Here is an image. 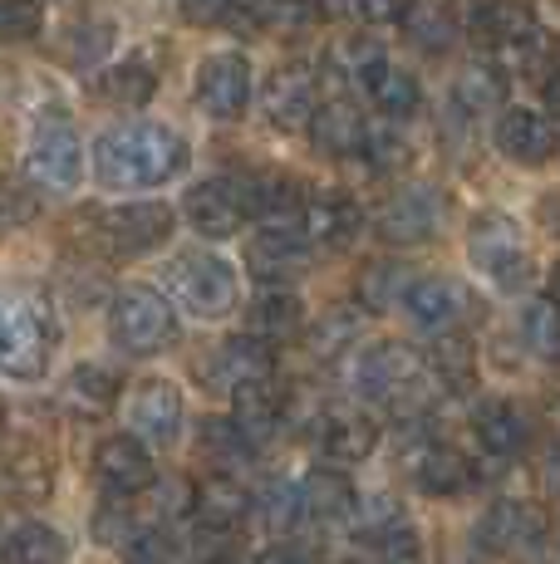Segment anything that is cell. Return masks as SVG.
I'll list each match as a JSON object with an SVG mask.
<instances>
[{
	"mask_svg": "<svg viewBox=\"0 0 560 564\" xmlns=\"http://www.w3.org/2000/svg\"><path fill=\"white\" fill-rule=\"evenodd\" d=\"M192 162V148L177 128L158 123V118H128L99 133L94 143V177L109 192H148L168 187L182 177Z\"/></svg>",
	"mask_w": 560,
	"mask_h": 564,
	"instance_id": "cell-1",
	"label": "cell"
},
{
	"mask_svg": "<svg viewBox=\"0 0 560 564\" xmlns=\"http://www.w3.org/2000/svg\"><path fill=\"white\" fill-rule=\"evenodd\" d=\"M60 344V314L40 290H0V378L40 383Z\"/></svg>",
	"mask_w": 560,
	"mask_h": 564,
	"instance_id": "cell-2",
	"label": "cell"
},
{
	"mask_svg": "<svg viewBox=\"0 0 560 564\" xmlns=\"http://www.w3.org/2000/svg\"><path fill=\"white\" fill-rule=\"evenodd\" d=\"M109 334L123 354L148 359V354H163L177 344V310L158 290L128 285V290H118L109 305Z\"/></svg>",
	"mask_w": 560,
	"mask_h": 564,
	"instance_id": "cell-3",
	"label": "cell"
},
{
	"mask_svg": "<svg viewBox=\"0 0 560 564\" xmlns=\"http://www.w3.org/2000/svg\"><path fill=\"white\" fill-rule=\"evenodd\" d=\"M168 290L177 295V305L187 314H197V319H222V314L236 310L241 280H236V265L226 256L187 251L168 265Z\"/></svg>",
	"mask_w": 560,
	"mask_h": 564,
	"instance_id": "cell-4",
	"label": "cell"
},
{
	"mask_svg": "<svg viewBox=\"0 0 560 564\" xmlns=\"http://www.w3.org/2000/svg\"><path fill=\"white\" fill-rule=\"evenodd\" d=\"M467 256H472V265L502 290H521L526 280H531L526 236L506 212H482L477 221L467 226Z\"/></svg>",
	"mask_w": 560,
	"mask_h": 564,
	"instance_id": "cell-5",
	"label": "cell"
},
{
	"mask_svg": "<svg viewBox=\"0 0 560 564\" xmlns=\"http://www.w3.org/2000/svg\"><path fill=\"white\" fill-rule=\"evenodd\" d=\"M418 383H423V354L408 349L403 339L369 344V349L354 359V388H359V398H369V403H384V408L413 403Z\"/></svg>",
	"mask_w": 560,
	"mask_h": 564,
	"instance_id": "cell-6",
	"label": "cell"
},
{
	"mask_svg": "<svg viewBox=\"0 0 560 564\" xmlns=\"http://www.w3.org/2000/svg\"><path fill=\"white\" fill-rule=\"evenodd\" d=\"M472 40L487 45L492 54H511V59H536V54L551 50V35L541 30L531 6L521 0H482L467 20Z\"/></svg>",
	"mask_w": 560,
	"mask_h": 564,
	"instance_id": "cell-7",
	"label": "cell"
},
{
	"mask_svg": "<svg viewBox=\"0 0 560 564\" xmlns=\"http://www.w3.org/2000/svg\"><path fill=\"white\" fill-rule=\"evenodd\" d=\"M25 177L40 182L50 192H74L84 177V143L74 133V123L64 118H45L30 133V153H25Z\"/></svg>",
	"mask_w": 560,
	"mask_h": 564,
	"instance_id": "cell-8",
	"label": "cell"
},
{
	"mask_svg": "<svg viewBox=\"0 0 560 564\" xmlns=\"http://www.w3.org/2000/svg\"><path fill=\"white\" fill-rule=\"evenodd\" d=\"M172 226H177V216H172L168 202H123V206H109V212L99 216V236L104 246H109L114 256L133 260V256H148L158 251V246L172 236Z\"/></svg>",
	"mask_w": 560,
	"mask_h": 564,
	"instance_id": "cell-9",
	"label": "cell"
},
{
	"mask_svg": "<svg viewBox=\"0 0 560 564\" xmlns=\"http://www.w3.org/2000/svg\"><path fill=\"white\" fill-rule=\"evenodd\" d=\"M443 216L448 206L438 197V187H403L379 206L374 231H379L384 246H423L443 231Z\"/></svg>",
	"mask_w": 560,
	"mask_h": 564,
	"instance_id": "cell-10",
	"label": "cell"
},
{
	"mask_svg": "<svg viewBox=\"0 0 560 564\" xmlns=\"http://www.w3.org/2000/svg\"><path fill=\"white\" fill-rule=\"evenodd\" d=\"M251 104V64L236 50H217L202 59L197 69V108L217 123H231V118L246 113Z\"/></svg>",
	"mask_w": 560,
	"mask_h": 564,
	"instance_id": "cell-11",
	"label": "cell"
},
{
	"mask_svg": "<svg viewBox=\"0 0 560 564\" xmlns=\"http://www.w3.org/2000/svg\"><path fill=\"white\" fill-rule=\"evenodd\" d=\"M266 378H276V349L266 339H256V334L222 339L217 349L207 354V364H202V383H207L212 393H236V388L266 383Z\"/></svg>",
	"mask_w": 560,
	"mask_h": 564,
	"instance_id": "cell-12",
	"label": "cell"
},
{
	"mask_svg": "<svg viewBox=\"0 0 560 564\" xmlns=\"http://www.w3.org/2000/svg\"><path fill=\"white\" fill-rule=\"evenodd\" d=\"M261 108H266V123L280 128V133H305L310 118L320 113L315 69H305V64H280L261 89Z\"/></svg>",
	"mask_w": 560,
	"mask_h": 564,
	"instance_id": "cell-13",
	"label": "cell"
},
{
	"mask_svg": "<svg viewBox=\"0 0 560 564\" xmlns=\"http://www.w3.org/2000/svg\"><path fill=\"white\" fill-rule=\"evenodd\" d=\"M310 251H315V246H310L300 216H286V221H266L261 231L251 236L246 260H251V270H256L261 285H280V280L300 275V265L310 260Z\"/></svg>",
	"mask_w": 560,
	"mask_h": 564,
	"instance_id": "cell-14",
	"label": "cell"
},
{
	"mask_svg": "<svg viewBox=\"0 0 560 564\" xmlns=\"http://www.w3.org/2000/svg\"><path fill=\"white\" fill-rule=\"evenodd\" d=\"M182 212H187L192 231L207 236V241H226V236H236L246 221H251V212H246L236 177H207V182H197V187L187 192V202H182Z\"/></svg>",
	"mask_w": 560,
	"mask_h": 564,
	"instance_id": "cell-15",
	"label": "cell"
},
{
	"mask_svg": "<svg viewBox=\"0 0 560 564\" xmlns=\"http://www.w3.org/2000/svg\"><path fill=\"white\" fill-rule=\"evenodd\" d=\"M492 138H497L502 153L511 158V162H521V167H541V162H551L556 148H560L556 123L541 113V108H526V104L502 108Z\"/></svg>",
	"mask_w": 560,
	"mask_h": 564,
	"instance_id": "cell-16",
	"label": "cell"
},
{
	"mask_svg": "<svg viewBox=\"0 0 560 564\" xmlns=\"http://www.w3.org/2000/svg\"><path fill=\"white\" fill-rule=\"evenodd\" d=\"M128 422L138 427V437H148L153 447H172L182 437V393L168 378H143L128 398Z\"/></svg>",
	"mask_w": 560,
	"mask_h": 564,
	"instance_id": "cell-17",
	"label": "cell"
},
{
	"mask_svg": "<svg viewBox=\"0 0 560 564\" xmlns=\"http://www.w3.org/2000/svg\"><path fill=\"white\" fill-rule=\"evenodd\" d=\"M94 471H99L104 491L114 496H138L153 486V457H148V447L138 437H104L99 447H94Z\"/></svg>",
	"mask_w": 560,
	"mask_h": 564,
	"instance_id": "cell-18",
	"label": "cell"
},
{
	"mask_svg": "<svg viewBox=\"0 0 560 564\" xmlns=\"http://www.w3.org/2000/svg\"><path fill=\"white\" fill-rule=\"evenodd\" d=\"M467 310V290L457 285L452 275H423V280H408L403 290V314L428 334H443L462 319Z\"/></svg>",
	"mask_w": 560,
	"mask_h": 564,
	"instance_id": "cell-19",
	"label": "cell"
},
{
	"mask_svg": "<svg viewBox=\"0 0 560 564\" xmlns=\"http://www.w3.org/2000/svg\"><path fill=\"white\" fill-rule=\"evenodd\" d=\"M300 226H305L315 251H344V246H354V236L364 231V212H359V202L344 197V192H325V197L305 202Z\"/></svg>",
	"mask_w": 560,
	"mask_h": 564,
	"instance_id": "cell-20",
	"label": "cell"
},
{
	"mask_svg": "<svg viewBox=\"0 0 560 564\" xmlns=\"http://www.w3.org/2000/svg\"><path fill=\"white\" fill-rule=\"evenodd\" d=\"M192 516H197V525L207 530V535H231V530L251 516V491H246L236 476L212 471L207 481H197V491H192Z\"/></svg>",
	"mask_w": 560,
	"mask_h": 564,
	"instance_id": "cell-21",
	"label": "cell"
},
{
	"mask_svg": "<svg viewBox=\"0 0 560 564\" xmlns=\"http://www.w3.org/2000/svg\"><path fill=\"white\" fill-rule=\"evenodd\" d=\"M231 417H236V427L246 432V442H251V447H266V442L286 427V393L276 388V378L236 388V393H231Z\"/></svg>",
	"mask_w": 560,
	"mask_h": 564,
	"instance_id": "cell-22",
	"label": "cell"
},
{
	"mask_svg": "<svg viewBox=\"0 0 560 564\" xmlns=\"http://www.w3.org/2000/svg\"><path fill=\"white\" fill-rule=\"evenodd\" d=\"M315 442L330 462L354 466V462L374 457V447H379V427H374V417H364V412H325Z\"/></svg>",
	"mask_w": 560,
	"mask_h": 564,
	"instance_id": "cell-23",
	"label": "cell"
},
{
	"mask_svg": "<svg viewBox=\"0 0 560 564\" xmlns=\"http://www.w3.org/2000/svg\"><path fill=\"white\" fill-rule=\"evenodd\" d=\"M472 427H477V442L497 462H516L526 452V442H531V417H526L516 403H506V398L482 403L477 417H472Z\"/></svg>",
	"mask_w": 560,
	"mask_h": 564,
	"instance_id": "cell-24",
	"label": "cell"
},
{
	"mask_svg": "<svg viewBox=\"0 0 560 564\" xmlns=\"http://www.w3.org/2000/svg\"><path fill=\"white\" fill-rule=\"evenodd\" d=\"M408 476H413V486L423 496L443 501V496H462L472 486V462L462 457V452L443 447V442H428V447L408 462Z\"/></svg>",
	"mask_w": 560,
	"mask_h": 564,
	"instance_id": "cell-25",
	"label": "cell"
},
{
	"mask_svg": "<svg viewBox=\"0 0 560 564\" xmlns=\"http://www.w3.org/2000/svg\"><path fill=\"white\" fill-rule=\"evenodd\" d=\"M300 324H305V305H300V295L286 285H261V295L246 305V334H256V339H266V344L300 334Z\"/></svg>",
	"mask_w": 560,
	"mask_h": 564,
	"instance_id": "cell-26",
	"label": "cell"
},
{
	"mask_svg": "<svg viewBox=\"0 0 560 564\" xmlns=\"http://www.w3.org/2000/svg\"><path fill=\"white\" fill-rule=\"evenodd\" d=\"M236 187H241L246 212L261 221H286V216L305 212V192L286 172H251V177H236Z\"/></svg>",
	"mask_w": 560,
	"mask_h": 564,
	"instance_id": "cell-27",
	"label": "cell"
},
{
	"mask_svg": "<svg viewBox=\"0 0 560 564\" xmlns=\"http://www.w3.org/2000/svg\"><path fill=\"white\" fill-rule=\"evenodd\" d=\"M364 133H369V128H364L359 108L344 104V99L320 104V113L310 118V143H315L325 158H349V153H359V148H364Z\"/></svg>",
	"mask_w": 560,
	"mask_h": 564,
	"instance_id": "cell-28",
	"label": "cell"
},
{
	"mask_svg": "<svg viewBox=\"0 0 560 564\" xmlns=\"http://www.w3.org/2000/svg\"><path fill=\"white\" fill-rule=\"evenodd\" d=\"M536 535H541V516L521 501H497L477 520V545L487 550H526Z\"/></svg>",
	"mask_w": 560,
	"mask_h": 564,
	"instance_id": "cell-29",
	"label": "cell"
},
{
	"mask_svg": "<svg viewBox=\"0 0 560 564\" xmlns=\"http://www.w3.org/2000/svg\"><path fill=\"white\" fill-rule=\"evenodd\" d=\"M295 496H300V511H305L310 520H344V516L359 511V506H354L359 496H354L349 476H344V471H330V466L310 471L305 481L295 486Z\"/></svg>",
	"mask_w": 560,
	"mask_h": 564,
	"instance_id": "cell-30",
	"label": "cell"
},
{
	"mask_svg": "<svg viewBox=\"0 0 560 564\" xmlns=\"http://www.w3.org/2000/svg\"><path fill=\"white\" fill-rule=\"evenodd\" d=\"M69 545L60 530H50L45 520H20L6 540H0V564H64Z\"/></svg>",
	"mask_w": 560,
	"mask_h": 564,
	"instance_id": "cell-31",
	"label": "cell"
},
{
	"mask_svg": "<svg viewBox=\"0 0 560 564\" xmlns=\"http://www.w3.org/2000/svg\"><path fill=\"white\" fill-rule=\"evenodd\" d=\"M403 35H408V45L423 54H448L457 45V20H452V10L443 0H413L403 15Z\"/></svg>",
	"mask_w": 560,
	"mask_h": 564,
	"instance_id": "cell-32",
	"label": "cell"
},
{
	"mask_svg": "<svg viewBox=\"0 0 560 564\" xmlns=\"http://www.w3.org/2000/svg\"><path fill=\"white\" fill-rule=\"evenodd\" d=\"M428 368L443 378L452 393H467V388L477 383V349H472L467 334L443 329V334L433 339V349H428Z\"/></svg>",
	"mask_w": 560,
	"mask_h": 564,
	"instance_id": "cell-33",
	"label": "cell"
},
{
	"mask_svg": "<svg viewBox=\"0 0 560 564\" xmlns=\"http://www.w3.org/2000/svg\"><path fill=\"white\" fill-rule=\"evenodd\" d=\"M99 94L118 108H143L158 94V74L148 59H118L99 74Z\"/></svg>",
	"mask_w": 560,
	"mask_h": 564,
	"instance_id": "cell-34",
	"label": "cell"
},
{
	"mask_svg": "<svg viewBox=\"0 0 560 564\" xmlns=\"http://www.w3.org/2000/svg\"><path fill=\"white\" fill-rule=\"evenodd\" d=\"M359 334H364V314L340 305V310H325L315 324H310L305 349H310V359L330 364V359H340L349 344H359Z\"/></svg>",
	"mask_w": 560,
	"mask_h": 564,
	"instance_id": "cell-35",
	"label": "cell"
},
{
	"mask_svg": "<svg viewBox=\"0 0 560 564\" xmlns=\"http://www.w3.org/2000/svg\"><path fill=\"white\" fill-rule=\"evenodd\" d=\"M452 99L462 108H472V113H487V108H497L502 113V99H506V69L492 59H472L467 69L452 79Z\"/></svg>",
	"mask_w": 560,
	"mask_h": 564,
	"instance_id": "cell-36",
	"label": "cell"
},
{
	"mask_svg": "<svg viewBox=\"0 0 560 564\" xmlns=\"http://www.w3.org/2000/svg\"><path fill=\"white\" fill-rule=\"evenodd\" d=\"M364 94L379 104L384 118H413L418 104H423V89H418V79L408 69H394V64H384V69L374 74L369 84H364Z\"/></svg>",
	"mask_w": 560,
	"mask_h": 564,
	"instance_id": "cell-37",
	"label": "cell"
},
{
	"mask_svg": "<svg viewBox=\"0 0 560 564\" xmlns=\"http://www.w3.org/2000/svg\"><path fill=\"white\" fill-rule=\"evenodd\" d=\"M521 339L536 359H560V300L536 295L521 305Z\"/></svg>",
	"mask_w": 560,
	"mask_h": 564,
	"instance_id": "cell-38",
	"label": "cell"
},
{
	"mask_svg": "<svg viewBox=\"0 0 560 564\" xmlns=\"http://www.w3.org/2000/svg\"><path fill=\"white\" fill-rule=\"evenodd\" d=\"M403 290H408V275L403 265H394V260H369V265L359 270V285H354V295H359L364 310H389V305H403Z\"/></svg>",
	"mask_w": 560,
	"mask_h": 564,
	"instance_id": "cell-39",
	"label": "cell"
},
{
	"mask_svg": "<svg viewBox=\"0 0 560 564\" xmlns=\"http://www.w3.org/2000/svg\"><path fill=\"white\" fill-rule=\"evenodd\" d=\"M364 545L379 564H423V540L408 520H394V525L364 530Z\"/></svg>",
	"mask_w": 560,
	"mask_h": 564,
	"instance_id": "cell-40",
	"label": "cell"
},
{
	"mask_svg": "<svg viewBox=\"0 0 560 564\" xmlns=\"http://www.w3.org/2000/svg\"><path fill=\"white\" fill-rule=\"evenodd\" d=\"M364 162H369L379 177H398V172L413 167V143H408L398 128H369L364 133Z\"/></svg>",
	"mask_w": 560,
	"mask_h": 564,
	"instance_id": "cell-41",
	"label": "cell"
},
{
	"mask_svg": "<svg viewBox=\"0 0 560 564\" xmlns=\"http://www.w3.org/2000/svg\"><path fill=\"white\" fill-rule=\"evenodd\" d=\"M118 398V373L99 364H79L69 373V403H79L84 412H109Z\"/></svg>",
	"mask_w": 560,
	"mask_h": 564,
	"instance_id": "cell-42",
	"label": "cell"
},
{
	"mask_svg": "<svg viewBox=\"0 0 560 564\" xmlns=\"http://www.w3.org/2000/svg\"><path fill=\"white\" fill-rule=\"evenodd\" d=\"M197 442H202V452H207L212 462H246L251 457V442H246V432L236 427V417H207L202 422V432H197Z\"/></svg>",
	"mask_w": 560,
	"mask_h": 564,
	"instance_id": "cell-43",
	"label": "cell"
},
{
	"mask_svg": "<svg viewBox=\"0 0 560 564\" xmlns=\"http://www.w3.org/2000/svg\"><path fill=\"white\" fill-rule=\"evenodd\" d=\"M335 64H340V69L349 74V79L364 89V84H369L374 74H379L384 64H389V54H384L379 40H369V35H354V40H340V45H335Z\"/></svg>",
	"mask_w": 560,
	"mask_h": 564,
	"instance_id": "cell-44",
	"label": "cell"
},
{
	"mask_svg": "<svg viewBox=\"0 0 560 564\" xmlns=\"http://www.w3.org/2000/svg\"><path fill=\"white\" fill-rule=\"evenodd\" d=\"M40 25H45V10H40V0H0V45L35 40Z\"/></svg>",
	"mask_w": 560,
	"mask_h": 564,
	"instance_id": "cell-45",
	"label": "cell"
},
{
	"mask_svg": "<svg viewBox=\"0 0 560 564\" xmlns=\"http://www.w3.org/2000/svg\"><path fill=\"white\" fill-rule=\"evenodd\" d=\"M261 15H271V25L286 30H310L325 20V0H261Z\"/></svg>",
	"mask_w": 560,
	"mask_h": 564,
	"instance_id": "cell-46",
	"label": "cell"
},
{
	"mask_svg": "<svg viewBox=\"0 0 560 564\" xmlns=\"http://www.w3.org/2000/svg\"><path fill=\"white\" fill-rule=\"evenodd\" d=\"M114 35H118V30L109 25V20H89V25H79V30H74V35H69V54H74V64L109 59Z\"/></svg>",
	"mask_w": 560,
	"mask_h": 564,
	"instance_id": "cell-47",
	"label": "cell"
},
{
	"mask_svg": "<svg viewBox=\"0 0 560 564\" xmlns=\"http://www.w3.org/2000/svg\"><path fill=\"white\" fill-rule=\"evenodd\" d=\"M133 535H138V520L128 516V506L114 501V506H104V511L94 516V540H99V545H118V550H123Z\"/></svg>",
	"mask_w": 560,
	"mask_h": 564,
	"instance_id": "cell-48",
	"label": "cell"
},
{
	"mask_svg": "<svg viewBox=\"0 0 560 564\" xmlns=\"http://www.w3.org/2000/svg\"><path fill=\"white\" fill-rule=\"evenodd\" d=\"M123 560L128 564H172L168 530H143V525H138V535L123 545Z\"/></svg>",
	"mask_w": 560,
	"mask_h": 564,
	"instance_id": "cell-49",
	"label": "cell"
},
{
	"mask_svg": "<svg viewBox=\"0 0 560 564\" xmlns=\"http://www.w3.org/2000/svg\"><path fill=\"white\" fill-rule=\"evenodd\" d=\"M344 15L359 20V25H389V20H403L413 0H340Z\"/></svg>",
	"mask_w": 560,
	"mask_h": 564,
	"instance_id": "cell-50",
	"label": "cell"
},
{
	"mask_svg": "<svg viewBox=\"0 0 560 564\" xmlns=\"http://www.w3.org/2000/svg\"><path fill=\"white\" fill-rule=\"evenodd\" d=\"M177 6L182 20H192V25H222L231 15V0H177Z\"/></svg>",
	"mask_w": 560,
	"mask_h": 564,
	"instance_id": "cell-51",
	"label": "cell"
},
{
	"mask_svg": "<svg viewBox=\"0 0 560 564\" xmlns=\"http://www.w3.org/2000/svg\"><path fill=\"white\" fill-rule=\"evenodd\" d=\"M246 564H300V555L295 550H286V545H266L261 555H251Z\"/></svg>",
	"mask_w": 560,
	"mask_h": 564,
	"instance_id": "cell-52",
	"label": "cell"
},
{
	"mask_svg": "<svg viewBox=\"0 0 560 564\" xmlns=\"http://www.w3.org/2000/svg\"><path fill=\"white\" fill-rule=\"evenodd\" d=\"M541 94H546V104H551V108H560V64H551V69H546Z\"/></svg>",
	"mask_w": 560,
	"mask_h": 564,
	"instance_id": "cell-53",
	"label": "cell"
},
{
	"mask_svg": "<svg viewBox=\"0 0 560 564\" xmlns=\"http://www.w3.org/2000/svg\"><path fill=\"white\" fill-rule=\"evenodd\" d=\"M556 300H560V265H556Z\"/></svg>",
	"mask_w": 560,
	"mask_h": 564,
	"instance_id": "cell-54",
	"label": "cell"
},
{
	"mask_svg": "<svg viewBox=\"0 0 560 564\" xmlns=\"http://www.w3.org/2000/svg\"><path fill=\"white\" fill-rule=\"evenodd\" d=\"M0 427H6V403H0Z\"/></svg>",
	"mask_w": 560,
	"mask_h": 564,
	"instance_id": "cell-55",
	"label": "cell"
}]
</instances>
